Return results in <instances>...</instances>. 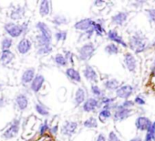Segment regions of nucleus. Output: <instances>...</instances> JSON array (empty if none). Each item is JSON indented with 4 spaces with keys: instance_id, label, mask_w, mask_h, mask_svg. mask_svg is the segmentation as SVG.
<instances>
[{
    "instance_id": "34",
    "label": "nucleus",
    "mask_w": 155,
    "mask_h": 141,
    "mask_svg": "<svg viewBox=\"0 0 155 141\" xmlns=\"http://www.w3.org/2000/svg\"><path fill=\"white\" fill-rule=\"evenodd\" d=\"M99 116H100L101 121V122H104L105 119L110 118V117L111 116V113H110V111L108 110V109H103V110L100 113V115H99Z\"/></svg>"
},
{
    "instance_id": "42",
    "label": "nucleus",
    "mask_w": 155,
    "mask_h": 141,
    "mask_svg": "<svg viewBox=\"0 0 155 141\" xmlns=\"http://www.w3.org/2000/svg\"><path fill=\"white\" fill-rule=\"evenodd\" d=\"M148 13H149L150 19L155 23V9H150V10H148Z\"/></svg>"
},
{
    "instance_id": "32",
    "label": "nucleus",
    "mask_w": 155,
    "mask_h": 141,
    "mask_svg": "<svg viewBox=\"0 0 155 141\" xmlns=\"http://www.w3.org/2000/svg\"><path fill=\"white\" fill-rule=\"evenodd\" d=\"M105 51L109 54H117L119 52V48L115 44H109L106 46Z\"/></svg>"
},
{
    "instance_id": "38",
    "label": "nucleus",
    "mask_w": 155,
    "mask_h": 141,
    "mask_svg": "<svg viewBox=\"0 0 155 141\" xmlns=\"http://www.w3.org/2000/svg\"><path fill=\"white\" fill-rule=\"evenodd\" d=\"M48 129V121H45L41 126H40V128H39V133L40 135H44Z\"/></svg>"
},
{
    "instance_id": "8",
    "label": "nucleus",
    "mask_w": 155,
    "mask_h": 141,
    "mask_svg": "<svg viewBox=\"0 0 155 141\" xmlns=\"http://www.w3.org/2000/svg\"><path fill=\"white\" fill-rule=\"evenodd\" d=\"M31 41L28 39H22L18 44V50L20 54H26L31 50Z\"/></svg>"
},
{
    "instance_id": "46",
    "label": "nucleus",
    "mask_w": 155,
    "mask_h": 141,
    "mask_svg": "<svg viewBox=\"0 0 155 141\" xmlns=\"http://www.w3.org/2000/svg\"><path fill=\"white\" fill-rule=\"evenodd\" d=\"M58 126H54L53 127H51L50 131H51V133H52V134H57V132H58Z\"/></svg>"
},
{
    "instance_id": "44",
    "label": "nucleus",
    "mask_w": 155,
    "mask_h": 141,
    "mask_svg": "<svg viewBox=\"0 0 155 141\" xmlns=\"http://www.w3.org/2000/svg\"><path fill=\"white\" fill-rule=\"evenodd\" d=\"M135 103H137L138 105H144L145 104V102H144V100L143 99H141L140 96H137L136 98H135Z\"/></svg>"
},
{
    "instance_id": "14",
    "label": "nucleus",
    "mask_w": 155,
    "mask_h": 141,
    "mask_svg": "<svg viewBox=\"0 0 155 141\" xmlns=\"http://www.w3.org/2000/svg\"><path fill=\"white\" fill-rule=\"evenodd\" d=\"M16 104L21 111L27 109V107L28 105V99L27 95H25L23 94L18 95L16 97Z\"/></svg>"
},
{
    "instance_id": "11",
    "label": "nucleus",
    "mask_w": 155,
    "mask_h": 141,
    "mask_svg": "<svg viewBox=\"0 0 155 141\" xmlns=\"http://www.w3.org/2000/svg\"><path fill=\"white\" fill-rule=\"evenodd\" d=\"M99 106V101L95 98H89L84 102L83 110L85 112H92Z\"/></svg>"
},
{
    "instance_id": "31",
    "label": "nucleus",
    "mask_w": 155,
    "mask_h": 141,
    "mask_svg": "<svg viewBox=\"0 0 155 141\" xmlns=\"http://www.w3.org/2000/svg\"><path fill=\"white\" fill-rule=\"evenodd\" d=\"M12 43H13V41H12L11 39H9V38H4L3 40H2V42H1V48H2V50H9L10 47L12 46Z\"/></svg>"
},
{
    "instance_id": "37",
    "label": "nucleus",
    "mask_w": 155,
    "mask_h": 141,
    "mask_svg": "<svg viewBox=\"0 0 155 141\" xmlns=\"http://www.w3.org/2000/svg\"><path fill=\"white\" fill-rule=\"evenodd\" d=\"M91 92L92 94L97 96V97H101L102 95V91L101 90V88L97 85H92L91 86Z\"/></svg>"
},
{
    "instance_id": "5",
    "label": "nucleus",
    "mask_w": 155,
    "mask_h": 141,
    "mask_svg": "<svg viewBox=\"0 0 155 141\" xmlns=\"http://www.w3.org/2000/svg\"><path fill=\"white\" fill-rule=\"evenodd\" d=\"M78 128V123L75 121H68L66 122L62 128H61V132L64 136H71L73 134H75V132L77 131Z\"/></svg>"
},
{
    "instance_id": "26",
    "label": "nucleus",
    "mask_w": 155,
    "mask_h": 141,
    "mask_svg": "<svg viewBox=\"0 0 155 141\" xmlns=\"http://www.w3.org/2000/svg\"><path fill=\"white\" fill-rule=\"evenodd\" d=\"M35 108H36V111H37L39 115H41L47 116V115H48V114H49L48 107H46V106H45L43 104H41V103H37L36 105H35Z\"/></svg>"
},
{
    "instance_id": "10",
    "label": "nucleus",
    "mask_w": 155,
    "mask_h": 141,
    "mask_svg": "<svg viewBox=\"0 0 155 141\" xmlns=\"http://www.w3.org/2000/svg\"><path fill=\"white\" fill-rule=\"evenodd\" d=\"M133 88L130 85H123L116 91V95L120 98H128L131 94H132Z\"/></svg>"
},
{
    "instance_id": "22",
    "label": "nucleus",
    "mask_w": 155,
    "mask_h": 141,
    "mask_svg": "<svg viewBox=\"0 0 155 141\" xmlns=\"http://www.w3.org/2000/svg\"><path fill=\"white\" fill-rule=\"evenodd\" d=\"M85 97H86V94L83 88H78V90L76 91L75 94V103L77 105H81L82 103L85 102Z\"/></svg>"
},
{
    "instance_id": "2",
    "label": "nucleus",
    "mask_w": 155,
    "mask_h": 141,
    "mask_svg": "<svg viewBox=\"0 0 155 141\" xmlns=\"http://www.w3.org/2000/svg\"><path fill=\"white\" fill-rule=\"evenodd\" d=\"M130 47L136 53L143 51L145 49V43L143 42V38L140 37L139 34L134 35L130 40Z\"/></svg>"
},
{
    "instance_id": "9",
    "label": "nucleus",
    "mask_w": 155,
    "mask_h": 141,
    "mask_svg": "<svg viewBox=\"0 0 155 141\" xmlns=\"http://www.w3.org/2000/svg\"><path fill=\"white\" fill-rule=\"evenodd\" d=\"M83 75H84V77L88 81H91V82H97L98 81L97 73L95 72V70L91 66H90V65H87L86 68L84 69Z\"/></svg>"
},
{
    "instance_id": "28",
    "label": "nucleus",
    "mask_w": 155,
    "mask_h": 141,
    "mask_svg": "<svg viewBox=\"0 0 155 141\" xmlns=\"http://www.w3.org/2000/svg\"><path fill=\"white\" fill-rule=\"evenodd\" d=\"M55 61H56V63H57L58 65L63 66V67H64V66H67V64L68 63V60H66L65 56L62 55V54H57V55L55 56Z\"/></svg>"
},
{
    "instance_id": "40",
    "label": "nucleus",
    "mask_w": 155,
    "mask_h": 141,
    "mask_svg": "<svg viewBox=\"0 0 155 141\" xmlns=\"http://www.w3.org/2000/svg\"><path fill=\"white\" fill-rule=\"evenodd\" d=\"M109 141H120V138L118 137V136L115 134V132L111 131L109 134Z\"/></svg>"
},
{
    "instance_id": "50",
    "label": "nucleus",
    "mask_w": 155,
    "mask_h": 141,
    "mask_svg": "<svg viewBox=\"0 0 155 141\" xmlns=\"http://www.w3.org/2000/svg\"><path fill=\"white\" fill-rule=\"evenodd\" d=\"M152 77L153 78L155 77V67L153 68V70H152Z\"/></svg>"
},
{
    "instance_id": "39",
    "label": "nucleus",
    "mask_w": 155,
    "mask_h": 141,
    "mask_svg": "<svg viewBox=\"0 0 155 141\" xmlns=\"http://www.w3.org/2000/svg\"><path fill=\"white\" fill-rule=\"evenodd\" d=\"M130 106H133V102H131V101H125L121 105H119L117 108L118 109H122V108H127L128 109V107H130Z\"/></svg>"
},
{
    "instance_id": "45",
    "label": "nucleus",
    "mask_w": 155,
    "mask_h": 141,
    "mask_svg": "<svg viewBox=\"0 0 155 141\" xmlns=\"http://www.w3.org/2000/svg\"><path fill=\"white\" fill-rule=\"evenodd\" d=\"M96 141H106V138H105L104 135H102V134H100Z\"/></svg>"
},
{
    "instance_id": "12",
    "label": "nucleus",
    "mask_w": 155,
    "mask_h": 141,
    "mask_svg": "<svg viewBox=\"0 0 155 141\" xmlns=\"http://www.w3.org/2000/svg\"><path fill=\"white\" fill-rule=\"evenodd\" d=\"M35 70L33 68H30V69H28L26 70L25 72L23 73L22 74V77H21V82L25 84H29L33 81L34 77H35Z\"/></svg>"
},
{
    "instance_id": "47",
    "label": "nucleus",
    "mask_w": 155,
    "mask_h": 141,
    "mask_svg": "<svg viewBox=\"0 0 155 141\" xmlns=\"http://www.w3.org/2000/svg\"><path fill=\"white\" fill-rule=\"evenodd\" d=\"M5 105V99L3 97H0V107Z\"/></svg>"
},
{
    "instance_id": "24",
    "label": "nucleus",
    "mask_w": 155,
    "mask_h": 141,
    "mask_svg": "<svg viewBox=\"0 0 155 141\" xmlns=\"http://www.w3.org/2000/svg\"><path fill=\"white\" fill-rule=\"evenodd\" d=\"M128 14L125 12H120L112 17V22L117 25H122L127 19Z\"/></svg>"
},
{
    "instance_id": "27",
    "label": "nucleus",
    "mask_w": 155,
    "mask_h": 141,
    "mask_svg": "<svg viewBox=\"0 0 155 141\" xmlns=\"http://www.w3.org/2000/svg\"><path fill=\"white\" fill-rule=\"evenodd\" d=\"M84 126L87 128H96L98 126V122L97 119L94 117H90L83 123Z\"/></svg>"
},
{
    "instance_id": "6",
    "label": "nucleus",
    "mask_w": 155,
    "mask_h": 141,
    "mask_svg": "<svg viewBox=\"0 0 155 141\" xmlns=\"http://www.w3.org/2000/svg\"><path fill=\"white\" fill-rule=\"evenodd\" d=\"M93 23L94 21L91 19H81L80 21H78L76 24H75V29H78V30H89L91 29H92V26H93Z\"/></svg>"
},
{
    "instance_id": "15",
    "label": "nucleus",
    "mask_w": 155,
    "mask_h": 141,
    "mask_svg": "<svg viewBox=\"0 0 155 141\" xmlns=\"http://www.w3.org/2000/svg\"><path fill=\"white\" fill-rule=\"evenodd\" d=\"M37 29L40 31V35L51 40L52 39V36H51V32H50V29L48 27L47 24H45L44 22H38L37 23Z\"/></svg>"
},
{
    "instance_id": "35",
    "label": "nucleus",
    "mask_w": 155,
    "mask_h": 141,
    "mask_svg": "<svg viewBox=\"0 0 155 141\" xmlns=\"http://www.w3.org/2000/svg\"><path fill=\"white\" fill-rule=\"evenodd\" d=\"M51 51H52V47L51 46H45V47L38 48V54H39V55H45V54L50 53Z\"/></svg>"
},
{
    "instance_id": "1",
    "label": "nucleus",
    "mask_w": 155,
    "mask_h": 141,
    "mask_svg": "<svg viewBox=\"0 0 155 141\" xmlns=\"http://www.w3.org/2000/svg\"><path fill=\"white\" fill-rule=\"evenodd\" d=\"M94 51H95V47H94L93 43H91V42L86 43L79 50L80 59L84 61L88 60L92 57Z\"/></svg>"
},
{
    "instance_id": "23",
    "label": "nucleus",
    "mask_w": 155,
    "mask_h": 141,
    "mask_svg": "<svg viewBox=\"0 0 155 141\" xmlns=\"http://www.w3.org/2000/svg\"><path fill=\"white\" fill-rule=\"evenodd\" d=\"M50 12V1L43 0L39 6V13L41 16H47Z\"/></svg>"
},
{
    "instance_id": "21",
    "label": "nucleus",
    "mask_w": 155,
    "mask_h": 141,
    "mask_svg": "<svg viewBox=\"0 0 155 141\" xmlns=\"http://www.w3.org/2000/svg\"><path fill=\"white\" fill-rule=\"evenodd\" d=\"M25 14V9L22 7H18L17 9H13L10 13V19L13 20H19L23 18Z\"/></svg>"
},
{
    "instance_id": "19",
    "label": "nucleus",
    "mask_w": 155,
    "mask_h": 141,
    "mask_svg": "<svg viewBox=\"0 0 155 141\" xmlns=\"http://www.w3.org/2000/svg\"><path fill=\"white\" fill-rule=\"evenodd\" d=\"M66 74H67V76H68L71 81H74V82H81V77L80 73L78 72L77 70H75L74 68H68V69H67V70H66Z\"/></svg>"
},
{
    "instance_id": "4",
    "label": "nucleus",
    "mask_w": 155,
    "mask_h": 141,
    "mask_svg": "<svg viewBox=\"0 0 155 141\" xmlns=\"http://www.w3.org/2000/svg\"><path fill=\"white\" fill-rule=\"evenodd\" d=\"M19 131V120H14L13 123L10 125V126L3 133V137L6 139H10L15 137Z\"/></svg>"
},
{
    "instance_id": "36",
    "label": "nucleus",
    "mask_w": 155,
    "mask_h": 141,
    "mask_svg": "<svg viewBox=\"0 0 155 141\" xmlns=\"http://www.w3.org/2000/svg\"><path fill=\"white\" fill-rule=\"evenodd\" d=\"M67 35H68L67 31L61 30V31H58V32L56 33L55 37H56V40H57L58 41H59V40H65L67 39Z\"/></svg>"
},
{
    "instance_id": "13",
    "label": "nucleus",
    "mask_w": 155,
    "mask_h": 141,
    "mask_svg": "<svg viewBox=\"0 0 155 141\" xmlns=\"http://www.w3.org/2000/svg\"><path fill=\"white\" fill-rule=\"evenodd\" d=\"M124 62L128 68V70L130 72H134L136 70V60L133 57V55H131L130 53H127L125 54L124 57Z\"/></svg>"
},
{
    "instance_id": "41",
    "label": "nucleus",
    "mask_w": 155,
    "mask_h": 141,
    "mask_svg": "<svg viewBox=\"0 0 155 141\" xmlns=\"http://www.w3.org/2000/svg\"><path fill=\"white\" fill-rule=\"evenodd\" d=\"M112 102H114V99L113 98H108V97L102 98V101H101V103L105 105H111Z\"/></svg>"
},
{
    "instance_id": "25",
    "label": "nucleus",
    "mask_w": 155,
    "mask_h": 141,
    "mask_svg": "<svg viewBox=\"0 0 155 141\" xmlns=\"http://www.w3.org/2000/svg\"><path fill=\"white\" fill-rule=\"evenodd\" d=\"M152 139H155V121L148 127L145 141H151Z\"/></svg>"
},
{
    "instance_id": "48",
    "label": "nucleus",
    "mask_w": 155,
    "mask_h": 141,
    "mask_svg": "<svg viewBox=\"0 0 155 141\" xmlns=\"http://www.w3.org/2000/svg\"><path fill=\"white\" fill-rule=\"evenodd\" d=\"M104 1H102V0H101V1H95V5H101L103 4Z\"/></svg>"
},
{
    "instance_id": "29",
    "label": "nucleus",
    "mask_w": 155,
    "mask_h": 141,
    "mask_svg": "<svg viewBox=\"0 0 155 141\" xmlns=\"http://www.w3.org/2000/svg\"><path fill=\"white\" fill-rule=\"evenodd\" d=\"M105 87L109 90H114V89H117L118 86H119V82L115 79H112V80H109V81H106L105 84H104Z\"/></svg>"
},
{
    "instance_id": "49",
    "label": "nucleus",
    "mask_w": 155,
    "mask_h": 141,
    "mask_svg": "<svg viewBox=\"0 0 155 141\" xmlns=\"http://www.w3.org/2000/svg\"><path fill=\"white\" fill-rule=\"evenodd\" d=\"M130 141H141V139H140V137H135V138L131 139Z\"/></svg>"
},
{
    "instance_id": "20",
    "label": "nucleus",
    "mask_w": 155,
    "mask_h": 141,
    "mask_svg": "<svg viewBox=\"0 0 155 141\" xmlns=\"http://www.w3.org/2000/svg\"><path fill=\"white\" fill-rule=\"evenodd\" d=\"M108 38L110 40H112V41H114V42H116L118 44L122 45L123 47H127V44L124 42V40H122V38L118 35V33H117L116 30H110L108 32Z\"/></svg>"
},
{
    "instance_id": "17",
    "label": "nucleus",
    "mask_w": 155,
    "mask_h": 141,
    "mask_svg": "<svg viewBox=\"0 0 155 141\" xmlns=\"http://www.w3.org/2000/svg\"><path fill=\"white\" fill-rule=\"evenodd\" d=\"M130 114H131V111L127 108L118 109L114 114V119L115 121H121L127 118L129 115H130Z\"/></svg>"
},
{
    "instance_id": "7",
    "label": "nucleus",
    "mask_w": 155,
    "mask_h": 141,
    "mask_svg": "<svg viewBox=\"0 0 155 141\" xmlns=\"http://www.w3.org/2000/svg\"><path fill=\"white\" fill-rule=\"evenodd\" d=\"M45 83V78L41 74H38L34 77L33 81L31 82V90L35 93H38L42 88Z\"/></svg>"
},
{
    "instance_id": "30",
    "label": "nucleus",
    "mask_w": 155,
    "mask_h": 141,
    "mask_svg": "<svg viewBox=\"0 0 155 141\" xmlns=\"http://www.w3.org/2000/svg\"><path fill=\"white\" fill-rule=\"evenodd\" d=\"M53 23L55 24V25H58V26H60V25H65V24H67V22H68V19H67V18L66 17H64V16H55V18L53 19Z\"/></svg>"
},
{
    "instance_id": "18",
    "label": "nucleus",
    "mask_w": 155,
    "mask_h": 141,
    "mask_svg": "<svg viewBox=\"0 0 155 141\" xmlns=\"http://www.w3.org/2000/svg\"><path fill=\"white\" fill-rule=\"evenodd\" d=\"M14 59V53L9 50H2L1 52V56H0V61L4 64H8L12 61V60Z\"/></svg>"
},
{
    "instance_id": "33",
    "label": "nucleus",
    "mask_w": 155,
    "mask_h": 141,
    "mask_svg": "<svg viewBox=\"0 0 155 141\" xmlns=\"http://www.w3.org/2000/svg\"><path fill=\"white\" fill-rule=\"evenodd\" d=\"M92 28H93V30L96 32V34L99 35V36H101V35L104 33V29H103V27L101 26V24H100V23H98V22H94Z\"/></svg>"
},
{
    "instance_id": "16",
    "label": "nucleus",
    "mask_w": 155,
    "mask_h": 141,
    "mask_svg": "<svg viewBox=\"0 0 155 141\" xmlns=\"http://www.w3.org/2000/svg\"><path fill=\"white\" fill-rule=\"evenodd\" d=\"M151 125V122L144 116H140L136 120V126L139 130H146Z\"/></svg>"
},
{
    "instance_id": "43",
    "label": "nucleus",
    "mask_w": 155,
    "mask_h": 141,
    "mask_svg": "<svg viewBox=\"0 0 155 141\" xmlns=\"http://www.w3.org/2000/svg\"><path fill=\"white\" fill-rule=\"evenodd\" d=\"M65 53H66L65 58H66V60H68H68H69L70 62H73V61H72V53L69 52V51H65Z\"/></svg>"
},
{
    "instance_id": "3",
    "label": "nucleus",
    "mask_w": 155,
    "mask_h": 141,
    "mask_svg": "<svg viewBox=\"0 0 155 141\" xmlns=\"http://www.w3.org/2000/svg\"><path fill=\"white\" fill-rule=\"evenodd\" d=\"M6 32L12 38H18L23 33V29L21 25L16 23H8L5 25Z\"/></svg>"
}]
</instances>
